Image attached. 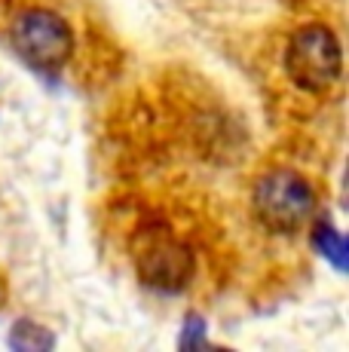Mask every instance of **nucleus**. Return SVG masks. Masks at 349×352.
Returning a JSON list of instances; mask_svg holds the SVG:
<instances>
[{
    "label": "nucleus",
    "instance_id": "f257e3e1",
    "mask_svg": "<svg viewBox=\"0 0 349 352\" xmlns=\"http://www.w3.org/2000/svg\"><path fill=\"white\" fill-rule=\"evenodd\" d=\"M132 263L141 285L157 294H181L196 276V252L166 218L150 214L132 233Z\"/></svg>",
    "mask_w": 349,
    "mask_h": 352
},
{
    "label": "nucleus",
    "instance_id": "f03ea898",
    "mask_svg": "<svg viewBox=\"0 0 349 352\" xmlns=\"http://www.w3.org/2000/svg\"><path fill=\"white\" fill-rule=\"evenodd\" d=\"M282 65L300 92L328 96L344 77V43L331 25L306 22L288 37Z\"/></svg>",
    "mask_w": 349,
    "mask_h": 352
},
{
    "label": "nucleus",
    "instance_id": "7ed1b4c3",
    "mask_svg": "<svg viewBox=\"0 0 349 352\" xmlns=\"http://www.w3.org/2000/svg\"><path fill=\"white\" fill-rule=\"evenodd\" d=\"M315 190L313 184L288 166H273L254 181L251 187V212L260 227L270 233L291 236L310 224L315 214Z\"/></svg>",
    "mask_w": 349,
    "mask_h": 352
},
{
    "label": "nucleus",
    "instance_id": "20e7f679",
    "mask_svg": "<svg viewBox=\"0 0 349 352\" xmlns=\"http://www.w3.org/2000/svg\"><path fill=\"white\" fill-rule=\"evenodd\" d=\"M10 43L16 56L37 74H58L77 50V37L68 19L46 6H28L12 19Z\"/></svg>",
    "mask_w": 349,
    "mask_h": 352
},
{
    "label": "nucleus",
    "instance_id": "39448f33",
    "mask_svg": "<svg viewBox=\"0 0 349 352\" xmlns=\"http://www.w3.org/2000/svg\"><path fill=\"white\" fill-rule=\"evenodd\" d=\"M313 227H310V245L313 252L322 257L325 263H331L334 273L346 276L349 270V254H346V239L344 233H340V227L334 224V218L328 212H315L313 214Z\"/></svg>",
    "mask_w": 349,
    "mask_h": 352
},
{
    "label": "nucleus",
    "instance_id": "423d86ee",
    "mask_svg": "<svg viewBox=\"0 0 349 352\" xmlns=\"http://www.w3.org/2000/svg\"><path fill=\"white\" fill-rule=\"evenodd\" d=\"M56 334L37 319H28V316H19L6 331V346L12 352H49L56 349Z\"/></svg>",
    "mask_w": 349,
    "mask_h": 352
},
{
    "label": "nucleus",
    "instance_id": "0eeeda50",
    "mask_svg": "<svg viewBox=\"0 0 349 352\" xmlns=\"http://www.w3.org/2000/svg\"><path fill=\"white\" fill-rule=\"evenodd\" d=\"M209 346V322L199 313H187L178 331V349H203Z\"/></svg>",
    "mask_w": 349,
    "mask_h": 352
},
{
    "label": "nucleus",
    "instance_id": "6e6552de",
    "mask_svg": "<svg viewBox=\"0 0 349 352\" xmlns=\"http://www.w3.org/2000/svg\"><path fill=\"white\" fill-rule=\"evenodd\" d=\"M6 300H10V279H6V273L0 270V309L6 307Z\"/></svg>",
    "mask_w": 349,
    "mask_h": 352
}]
</instances>
